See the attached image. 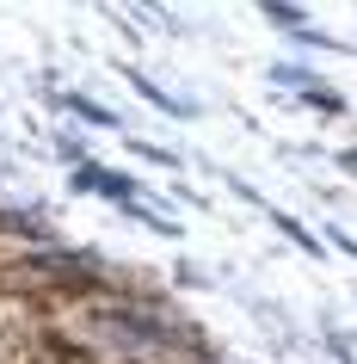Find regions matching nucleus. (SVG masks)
Returning a JSON list of instances; mask_svg holds the SVG:
<instances>
[{"mask_svg":"<svg viewBox=\"0 0 357 364\" xmlns=\"http://www.w3.org/2000/svg\"><path fill=\"white\" fill-rule=\"evenodd\" d=\"M265 13H271L278 25H290V31H302V13H296V6H278V0H265Z\"/></svg>","mask_w":357,"mask_h":364,"instance_id":"1","label":"nucleus"}]
</instances>
